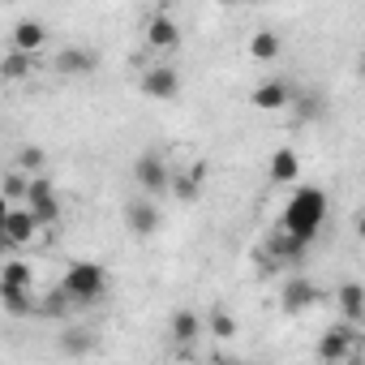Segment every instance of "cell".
Returning <instances> with one entry per match:
<instances>
[{
  "label": "cell",
  "instance_id": "cell-21",
  "mask_svg": "<svg viewBox=\"0 0 365 365\" xmlns=\"http://www.w3.org/2000/svg\"><path fill=\"white\" fill-rule=\"evenodd\" d=\"M279 48H284V43H279V35H275V31H254V35H250V56H254V61H262V65H267V61H275V56H279Z\"/></svg>",
  "mask_w": 365,
  "mask_h": 365
},
{
  "label": "cell",
  "instance_id": "cell-20",
  "mask_svg": "<svg viewBox=\"0 0 365 365\" xmlns=\"http://www.w3.org/2000/svg\"><path fill=\"white\" fill-rule=\"evenodd\" d=\"M297 172H301V155L292 146H279L271 155V180H297Z\"/></svg>",
  "mask_w": 365,
  "mask_h": 365
},
{
  "label": "cell",
  "instance_id": "cell-30",
  "mask_svg": "<svg viewBox=\"0 0 365 365\" xmlns=\"http://www.w3.org/2000/svg\"><path fill=\"white\" fill-rule=\"evenodd\" d=\"M356 73H361V78H365V52H361V61H356Z\"/></svg>",
  "mask_w": 365,
  "mask_h": 365
},
{
  "label": "cell",
  "instance_id": "cell-14",
  "mask_svg": "<svg viewBox=\"0 0 365 365\" xmlns=\"http://www.w3.org/2000/svg\"><path fill=\"white\" fill-rule=\"evenodd\" d=\"M0 301H5V314H9V318L39 314V297H35L31 288H0Z\"/></svg>",
  "mask_w": 365,
  "mask_h": 365
},
{
  "label": "cell",
  "instance_id": "cell-7",
  "mask_svg": "<svg viewBox=\"0 0 365 365\" xmlns=\"http://www.w3.org/2000/svg\"><path fill=\"white\" fill-rule=\"evenodd\" d=\"M142 95H146V99L172 103V99L180 95V73H176L172 65H150V69L142 73Z\"/></svg>",
  "mask_w": 365,
  "mask_h": 365
},
{
  "label": "cell",
  "instance_id": "cell-11",
  "mask_svg": "<svg viewBox=\"0 0 365 365\" xmlns=\"http://www.w3.org/2000/svg\"><path fill=\"white\" fill-rule=\"evenodd\" d=\"M95 69H99V56L91 48H65L56 56V73H65V78H86Z\"/></svg>",
  "mask_w": 365,
  "mask_h": 365
},
{
  "label": "cell",
  "instance_id": "cell-18",
  "mask_svg": "<svg viewBox=\"0 0 365 365\" xmlns=\"http://www.w3.org/2000/svg\"><path fill=\"white\" fill-rule=\"evenodd\" d=\"M267 250L275 254V262H279V258H284V262H292V258H301L309 245H305V241H297L292 232H284V228H279V232H271V237H267Z\"/></svg>",
  "mask_w": 365,
  "mask_h": 365
},
{
  "label": "cell",
  "instance_id": "cell-26",
  "mask_svg": "<svg viewBox=\"0 0 365 365\" xmlns=\"http://www.w3.org/2000/svg\"><path fill=\"white\" fill-rule=\"evenodd\" d=\"M26 194H31V176L9 172L5 176V198H9V207H18V198H26Z\"/></svg>",
  "mask_w": 365,
  "mask_h": 365
},
{
  "label": "cell",
  "instance_id": "cell-9",
  "mask_svg": "<svg viewBox=\"0 0 365 365\" xmlns=\"http://www.w3.org/2000/svg\"><path fill=\"white\" fill-rule=\"evenodd\" d=\"M318 297H322V292H318L305 275H288L284 288H279V309H284V314H305L309 305H318Z\"/></svg>",
  "mask_w": 365,
  "mask_h": 365
},
{
  "label": "cell",
  "instance_id": "cell-29",
  "mask_svg": "<svg viewBox=\"0 0 365 365\" xmlns=\"http://www.w3.org/2000/svg\"><path fill=\"white\" fill-rule=\"evenodd\" d=\"M356 237H361V241H365V211H361V215H356Z\"/></svg>",
  "mask_w": 365,
  "mask_h": 365
},
{
  "label": "cell",
  "instance_id": "cell-1",
  "mask_svg": "<svg viewBox=\"0 0 365 365\" xmlns=\"http://www.w3.org/2000/svg\"><path fill=\"white\" fill-rule=\"evenodd\" d=\"M322 224H327V194L318 185H301L284 207V232H292L297 241L309 245V241H318Z\"/></svg>",
  "mask_w": 365,
  "mask_h": 365
},
{
  "label": "cell",
  "instance_id": "cell-25",
  "mask_svg": "<svg viewBox=\"0 0 365 365\" xmlns=\"http://www.w3.org/2000/svg\"><path fill=\"white\" fill-rule=\"evenodd\" d=\"M69 297L56 288V292H48V297H39V318H61V314H69Z\"/></svg>",
  "mask_w": 365,
  "mask_h": 365
},
{
  "label": "cell",
  "instance_id": "cell-6",
  "mask_svg": "<svg viewBox=\"0 0 365 365\" xmlns=\"http://www.w3.org/2000/svg\"><path fill=\"white\" fill-rule=\"evenodd\" d=\"M26 211H31V215L39 220V228H43V224H56V220H61V198H56V190H52V180H48V176H31Z\"/></svg>",
  "mask_w": 365,
  "mask_h": 365
},
{
  "label": "cell",
  "instance_id": "cell-31",
  "mask_svg": "<svg viewBox=\"0 0 365 365\" xmlns=\"http://www.w3.org/2000/svg\"><path fill=\"white\" fill-rule=\"evenodd\" d=\"M344 365H365V361H361V356H348V361H344Z\"/></svg>",
  "mask_w": 365,
  "mask_h": 365
},
{
  "label": "cell",
  "instance_id": "cell-27",
  "mask_svg": "<svg viewBox=\"0 0 365 365\" xmlns=\"http://www.w3.org/2000/svg\"><path fill=\"white\" fill-rule=\"evenodd\" d=\"M43 168V150L39 146H22L18 150V172H39Z\"/></svg>",
  "mask_w": 365,
  "mask_h": 365
},
{
  "label": "cell",
  "instance_id": "cell-2",
  "mask_svg": "<svg viewBox=\"0 0 365 365\" xmlns=\"http://www.w3.org/2000/svg\"><path fill=\"white\" fill-rule=\"evenodd\" d=\"M61 292L73 301V305H95L103 292H108V271L99 262H69L65 279H61Z\"/></svg>",
  "mask_w": 365,
  "mask_h": 365
},
{
  "label": "cell",
  "instance_id": "cell-17",
  "mask_svg": "<svg viewBox=\"0 0 365 365\" xmlns=\"http://www.w3.org/2000/svg\"><path fill=\"white\" fill-rule=\"evenodd\" d=\"M339 314H344V322H361L365 318V288L361 284H344L339 288Z\"/></svg>",
  "mask_w": 365,
  "mask_h": 365
},
{
  "label": "cell",
  "instance_id": "cell-8",
  "mask_svg": "<svg viewBox=\"0 0 365 365\" xmlns=\"http://www.w3.org/2000/svg\"><path fill=\"white\" fill-rule=\"evenodd\" d=\"M125 228H129L138 241L155 237V232H159V207H155L150 198H129V202H125Z\"/></svg>",
  "mask_w": 365,
  "mask_h": 365
},
{
  "label": "cell",
  "instance_id": "cell-16",
  "mask_svg": "<svg viewBox=\"0 0 365 365\" xmlns=\"http://www.w3.org/2000/svg\"><path fill=\"white\" fill-rule=\"evenodd\" d=\"M61 352H65V356H86V352H95V331H86V327H65V331H61Z\"/></svg>",
  "mask_w": 365,
  "mask_h": 365
},
{
  "label": "cell",
  "instance_id": "cell-22",
  "mask_svg": "<svg viewBox=\"0 0 365 365\" xmlns=\"http://www.w3.org/2000/svg\"><path fill=\"white\" fill-rule=\"evenodd\" d=\"M31 69H35V56H31V52H18V48H9V52H5V61H0V73H5L9 82L26 78Z\"/></svg>",
  "mask_w": 365,
  "mask_h": 365
},
{
  "label": "cell",
  "instance_id": "cell-10",
  "mask_svg": "<svg viewBox=\"0 0 365 365\" xmlns=\"http://www.w3.org/2000/svg\"><path fill=\"white\" fill-rule=\"evenodd\" d=\"M250 103H254V108H262V112H279V108H288V103H292V86H288L284 78H267V82H258V86H254Z\"/></svg>",
  "mask_w": 365,
  "mask_h": 365
},
{
  "label": "cell",
  "instance_id": "cell-15",
  "mask_svg": "<svg viewBox=\"0 0 365 365\" xmlns=\"http://www.w3.org/2000/svg\"><path fill=\"white\" fill-rule=\"evenodd\" d=\"M146 39H150V48H176L180 43V26L172 22V14H155L150 26H146Z\"/></svg>",
  "mask_w": 365,
  "mask_h": 365
},
{
  "label": "cell",
  "instance_id": "cell-24",
  "mask_svg": "<svg viewBox=\"0 0 365 365\" xmlns=\"http://www.w3.org/2000/svg\"><path fill=\"white\" fill-rule=\"evenodd\" d=\"M207 327H211V335H215V339H232V335H237V318H232L228 309H220V305L207 314Z\"/></svg>",
  "mask_w": 365,
  "mask_h": 365
},
{
  "label": "cell",
  "instance_id": "cell-12",
  "mask_svg": "<svg viewBox=\"0 0 365 365\" xmlns=\"http://www.w3.org/2000/svg\"><path fill=\"white\" fill-rule=\"evenodd\" d=\"M168 335H172V344H180V348H190V344H198V335H202V318H198L194 309H172Z\"/></svg>",
  "mask_w": 365,
  "mask_h": 365
},
{
  "label": "cell",
  "instance_id": "cell-13",
  "mask_svg": "<svg viewBox=\"0 0 365 365\" xmlns=\"http://www.w3.org/2000/svg\"><path fill=\"white\" fill-rule=\"evenodd\" d=\"M43 39H48V26H43L39 18H22V22L14 26V48H18V52H31V56H35V52L43 48Z\"/></svg>",
  "mask_w": 365,
  "mask_h": 365
},
{
  "label": "cell",
  "instance_id": "cell-5",
  "mask_svg": "<svg viewBox=\"0 0 365 365\" xmlns=\"http://www.w3.org/2000/svg\"><path fill=\"white\" fill-rule=\"evenodd\" d=\"M39 232V220L26 211V207H9L5 215H0V241H5V250H18V245H31Z\"/></svg>",
  "mask_w": 365,
  "mask_h": 365
},
{
  "label": "cell",
  "instance_id": "cell-28",
  "mask_svg": "<svg viewBox=\"0 0 365 365\" xmlns=\"http://www.w3.org/2000/svg\"><path fill=\"white\" fill-rule=\"evenodd\" d=\"M318 112H322V99H318V95H305V99H301V108H297V116H301V120H309V116H318Z\"/></svg>",
  "mask_w": 365,
  "mask_h": 365
},
{
  "label": "cell",
  "instance_id": "cell-3",
  "mask_svg": "<svg viewBox=\"0 0 365 365\" xmlns=\"http://www.w3.org/2000/svg\"><path fill=\"white\" fill-rule=\"evenodd\" d=\"M133 180H138V190H142L146 198H159V194H168V190H172L176 172L168 168V159H163L159 150H146V155H138V159H133Z\"/></svg>",
  "mask_w": 365,
  "mask_h": 365
},
{
  "label": "cell",
  "instance_id": "cell-23",
  "mask_svg": "<svg viewBox=\"0 0 365 365\" xmlns=\"http://www.w3.org/2000/svg\"><path fill=\"white\" fill-rule=\"evenodd\" d=\"M172 194H176L180 202H198V194H202V176H194V172H185V176H180V172H176V180H172Z\"/></svg>",
  "mask_w": 365,
  "mask_h": 365
},
{
  "label": "cell",
  "instance_id": "cell-19",
  "mask_svg": "<svg viewBox=\"0 0 365 365\" xmlns=\"http://www.w3.org/2000/svg\"><path fill=\"white\" fill-rule=\"evenodd\" d=\"M0 288H31L35 292V271L22 258H9L5 267H0Z\"/></svg>",
  "mask_w": 365,
  "mask_h": 365
},
{
  "label": "cell",
  "instance_id": "cell-4",
  "mask_svg": "<svg viewBox=\"0 0 365 365\" xmlns=\"http://www.w3.org/2000/svg\"><path fill=\"white\" fill-rule=\"evenodd\" d=\"M356 348H361L356 327H352V322H335V327H327L322 339H318V361H322V365H344L348 356H356Z\"/></svg>",
  "mask_w": 365,
  "mask_h": 365
}]
</instances>
